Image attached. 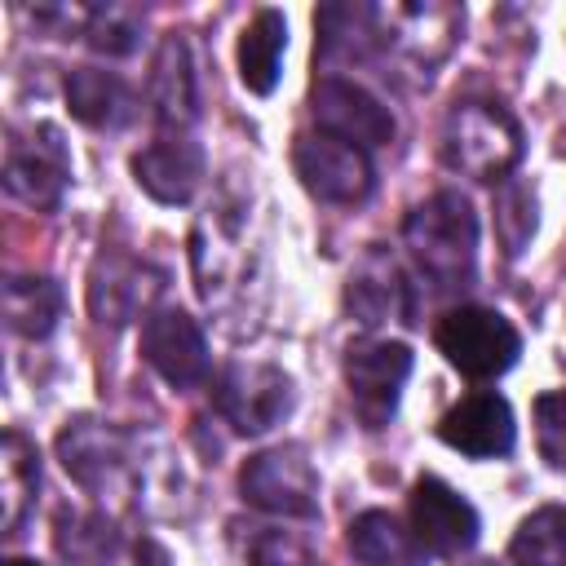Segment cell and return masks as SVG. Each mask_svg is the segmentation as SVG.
Returning a JSON list of instances; mask_svg holds the SVG:
<instances>
[{
	"mask_svg": "<svg viewBox=\"0 0 566 566\" xmlns=\"http://www.w3.org/2000/svg\"><path fill=\"white\" fill-rule=\"evenodd\" d=\"M535 442L553 469H566V389L535 398Z\"/></svg>",
	"mask_w": 566,
	"mask_h": 566,
	"instance_id": "obj_27",
	"label": "cell"
},
{
	"mask_svg": "<svg viewBox=\"0 0 566 566\" xmlns=\"http://www.w3.org/2000/svg\"><path fill=\"white\" fill-rule=\"evenodd\" d=\"M438 349L447 354V363L473 380H491V376H504L517 354H522V336L517 327L500 314V310H486V305H460V310H447L438 332H433Z\"/></svg>",
	"mask_w": 566,
	"mask_h": 566,
	"instance_id": "obj_3",
	"label": "cell"
},
{
	"mask_svg": "<svg viewBox=\"0 0 566 566\" xmlns=\"http://www.w3.org/2000/svg\"><path fill=\"white\" fill-rule=\"evenodd\" d=\"M84 35L97 53H133L137 49V35H142V18L133 9H119V4H106V9H88L84 18Z\"/></svg>",
	"mask_w": 566,
	"mask_h": 566,
	"instance_id": "obj_26",
	"label": "cell"
},
{
	"mask_svg": "<svg viewBox=\"0 0 566 566\" xmlns=\"http://www.w3.org/2000/svg\"><path fill=\"white\" fill-rule=\"evenodd\" d=\"M150 97L164 124L186 128L195 119V66H190V44L181 35L159 40L155 71H150Z\"/></svg>",
	"mask_w": 566,
	"mask_h": 566,
	"instance_id": "obj_20",
	"label": "cell"
},
{
	"mask_svg": "<svg viewBox=\"0 0 566 566\" xmlns=\"http://www.w3.org/2000/svg\"><path fill=\"white\" fill-rule=\"evenodd\" d=\"M411 531L438 557H460L478 544V513L442 478H420L411 486Z\"/></svg>",
	"mask_w": 566,
	"mask_h": 566,
	"instance_id": "obj_11",
	"label": "cell"
},
{
	"mask_svg": "<svg viewBox=\"0 0 566 566\" xmlns=\"http://www.w3.org/2000/svg\"><path fill=\"white\" fill-rule=\"evenodd\" d=\"M283 49H287V22L279 9H256V18L243 27L239 35V80L248 93L265 97L279 84V66H283Z\"/></svg>",
	"mask_w": 566,
	"mask_h": 566,
	"instance_id": "obj_19",
	"label": "cell"
},
{
	"mask_svg": "<svg viewBox=\"0 0 566 566\" xmlns=\"http://www.w3.org/2000/svg\"><path fill=\"white\" fill-rule=\"evenodd\" d=\"M40 491V460H35V447L9 429L4 433V451H0V531L4 535H18L31 500Z\"/></svg>",
	"mask_w": 566,
	"mask_h": 566,
	"instance_id": "obj_23",
	"label": "cell"
},
{
	"mask_svg": "<svg viewBox=\"0 0 566 566\" xmlns=\"http://www.w3.org/2000/svg\"><path fill=\"white\" fill-rule=\"evenodd\" d=\"M66 106L88 128H119L133 115V93L124 88L119 75L97 71V66H80L66 75Z\"/></svg>",
	"mask_w": 566,
	"mask_h": 566,
	"instance_id": "obj_21",
	"label": "cell"
},
{
	"mask_svg": "<svg viewBox=\"0 0 566 566\" xmlns=\"http://www.w3.org/2000/svg\"><path fill=\"white\" fill-rule=\"evenodd\" d=\"M292 168L301 186L323 203H363L376 181L367 150L332 133H301L292 146Z\"/></svg>",
	"mask_w": 566,
	"mask_h": 566,
	"instance_id": "obj_6",
	"label": "cell"
},
{
	"mask_svg": "<svg viewBox=\"0 0 566 566\" xmlns=\"http://www.w3.org/2000/svg\"><path fill=\"white\" fill-rule=\"evenodd\" d=\"M482 566H491V562H482Z\"/></svg>",
	"mask_w": 566,
	"mask_h": 566,
	"instance_id": "obj_30",
	"label": "cell"
},
{
	"mask_svg": "<svg viewBox=\"0 0 566 566\" xmlns=\"http://www.w3.org/2000/svg\"><path fill=\"white\" fill-rule=\"evenodd\" d=\"M442 159L478 181H509L522 159V128L495 102H460L442 124Z\"/></svg>",
	"mask_w": 566,
	"mask_h": 566,
	"instance_id": "obj_2",
	"label": "cell"
},
{
	"mask_svg": "<svg viewBox=\"0 0 566 566\" xmlns=\"http://www.w3.org/2000/svg\"><path fill=\"white\" fill-rule=\"evenodd\" d=\"M407 376H411V349L402 340H354L345 349L349 402L367 429H385L394 420Z\"/></svg>",
	"mask_w": 566,
	"mask_h": 566,
	"instance_id": "obj_5",
	"label": "cell"
},
{
	"mask_svg": "<svg viewBox=\"0 0 566 566\" xmlns=\"http://www.w3.org/2000/svg\"><path fill=\"white\" fill-rule=\"evenodd\" d=\"M57 455L66 464V473L88 486V491H106L115 486V478L124 473V433L97 420H71L57 433Z\"/></svg>",
	"mask_w": 566,
	"mask_h": 566,
	"instance_id": "obj_15",
	"label": "cell"
},
{
	"mask_svg": "<svg viewBox=\"0 0 566 566\" xmlns=\"http://www.w3.org/2000/svg\"><path fill=\"white\" fill-rule=\"evenodd\" d=\"M318 40H314V57L318 62H358L367 57V49L380 40V9L376 4H323L314 13Z\"/></svg>",
	"mask_w": 566,
	"mask_h": 566,
	"instance_id": "obj_18",
	"label": "cell"
},
{
	"mask_svg": "<svg viewBox=\"0 0 566 566\" xmlns=\"http://www.w3.org/2000/svg\"><path fill=\"white\" fill-rule=\"evenodd\" d=\"M349 553L367 566H429V548L394 513L367 509L349 522Z\"/></svg>",
	"mask_w": 566,
	"mask_h": 566,
	"instance_id": "obj_17",
	"label": "cell"
},
{
	"mask_svg": "<svg viewBox=\"0 0 566 566\" xmlns=\"http://www.w3.org/2000/svg\"><path fill=\"white\" fill-rule=\"evenodd\" d=\"M4 186L13 199L31 203V208H57L62 190H66V155L57 146V133L49 128V142H35V146H9V159H4Z\"/></svg>",
	"mask_w": 566,
	"mask_h": 566,
	"instance_id": "obj_16",
	"label": "cell"
},
{
	"mask_svg": "<svg viewBox=\"0 0 566 566\" xmlns=\"http://www.w3.org/2000/svg\"><path fill=\"white\" fill-rule=\"evenodd\" d=\"M133 177L159 203H190L203 181V150L190 137H159L133 155Z\"/></svg>",
	"mask_w": 566,
	"mask_h": 566,
	"instance_id": "obj_12",
	"label": "cell"
},
{
	"mask_svg": "<svg viewBox=\"0 0 566 566\" xmlns=\"http://www.w3.org/2000/svg\"><path fill=\"white\" fill-rule=\"evenodd\" d=\"M4 318L18 336L44 340L62 318V287L40 274H13L4 283Z\"/></svg>",
	"mask_w": 566,
	"mask_h": 566,
	"instance_id": "obj_22",
	"label": "cell"
},
{
	"mask_svg": "<svg viewBox=\"0 0 566 566\" xmlns=\"http://www.w3.org/2000/svg\"><path fill=\"white\" fill-rule=\"evenodd\" d=\"M407 252L420 265V274L438 292H455L473 283L478 270V217L460 190H438L420 208H411L402 226Z\"/></svg>",
	"mask_w": 566,
	"mask_h": 566,
	"instance_id": "obj_1",
	"label": "cell"
},
{
	"mask_svg": "<svg viewBox=\"0 0 566 566\" xmlns=\"http://www.w3.org/2000/svg\"><path fill=\"white\" fill-rule=\"evenodd\" d=\"M345 310H349L358 323H367V327H380V323H389V318L411 323L407 274L398 270V261L385 256V252H367V256L354 265L349 283H345Z\"/></svg>",
	"mask_w": 566,
	"mask_h": 566,
	"instance_id": "obj_13",
	"label": "cell"
},
{
	"mask_svg": "<svg viewBox=\"0 0 566 566\" xmlns=\"http://www.w3.org/2000/svg\"><path fill=\"white\" fill-rule=\"evenodd\" d=\"M535 190L526 186V181H504L500 190H495V234H500V243H504V252L509 256H522L526 252V243H531V234H535Z\"/></svg>",
	"mask_w": 566,
	"mask_h": 566,
	"instance_id": "obj_25",
	"label": "cell"
},
{
	"mask_svg": "<svg viewBox=\"0 0 566 566\" xmlns=\"http://www.w3.org/2000/svg\"><path fill=\"white\" fill-rule=\"evenodd\" d=\"M310 111L318 119V133L345 137L358 150L371 146H389L394 142V115L389 106H380L363 84L345 80V75H323L310 93Z\"/></svg>",
	"mask_w": 566,
	"mask_h": 566,
	"instance_id": "obj_8",
	"label": "cell"
},
{
	"mask_svg": "<svg viewBox=\"0 0 566 566\" xmlns=\"http://www.w3.org/2000/svg\"><path fill=\"white\" fill-rule=\"evenodd\" d=\"M142 358L172 385L195 389L208 376V340L186 310H155L142 323Z\"/></svg>",
	"mask_w": 566,
	"mask_h": 566,
	"instance_id": "obj_9",
	"label": "cell"
},
{
	"mask_svg": "<svg viewBox=\"0 0 566 566\" xmlns=\"http://www.w3.org/2000/svg\"><path fill=\"white\" fill-rule=\"evenodd\" d=\"M438 438L473 460H495L513 451L517 424H513V407L509 398H500L495 389H478L469 398H460L442 420H438Z\"/></svg>",
	"mask_w": 566,
	"mask_h": 566,
	"instance_id": "obj_10",
	"label": "cell"
},
{
	"mask_svg": "<svg viewBox=\"0 0 566 566\" xmlns=\"http://www.w3.org/2000/svg\"><path fill=\"white\" fill-rule=\"evenodd\" d=\"M239 486H243V500L265 513H283V517L318 513V473L301 447H274L252 455L239 473Z\"/></svg>",
	"mask_w": 566,
	"mask_h": 566,
	"instance_id": "obj_7",
	"label": "cell"
},
{
	"mask_svg": "<svg viewBox=\"0 0 566 566\" xmlns=\"http://www.w3.org/2000/svg\"><path fill=\"white\" fill-rule=\"evenodd\" d=\"M159 292V274L133 256H97L88 274V310L97 323H128Z\"/></svg>",
	"mask_w": 566,
	"mask_h": 566,
	"instance_id": "obj_14",
	"label": "cell"
},
{
	"mask_svg": "<svg viewBox=\"0 0 566 566\" xmlns=\"http://www.w3.org/2000/svg\"><path fill=\"white\" fill-rule=\"evenodd\" d=\"M252 566H318V557L292 531H261L252 539Z\"/></svg>",
	"mask_w": 566,
	"mask_h": 566,
	"instance_id": "obj_28",
	"label": "cell"
},
{
	"mask_svg": "<svg viewBox=\"0 0 566 566\" xmlns=\"http://www.w3.org/2000/svg\"><path fill=\"white\" fill-rule=\"evenodd\" d=\"M212 402L234 433H265L292 411L296 389H292V376L283 367L261 363V358H234L217 376Z\"/></svg>",
	"mask_w": 566,
	"mask_h": 566,
	"instance_id": "obj_4",
	"label": "cell"
},
{
	"mask_svg": "<svg viewBox=\"0 0 566 566\" xmlns=\"http://www.w3.org/2000/svg\"><path fill=\"white\" fill-rule=\"evenodd\" d=\"M513 566H566V509L544 504L513 531Z\"/></svg>",
	"mask_w": 566,
	"mask_h": 566,
	"instance_id": "obj_24",
	"label": "cell"
},
{
	"mask_svg": "<svg viewBox=\"0 0 566 566\" xmlns=\"http://www.w3.org/2000/svg\"><path fill=\"white\" fill-rule=\"evenodd\" d=\"M4 566H40V562H35V557H9Z\"/></svg>",
	"mask_w": 566,
	"mask_h": 566,
	"instance_id": "obj_29",
	"label": "cell"
}]
</instances>
